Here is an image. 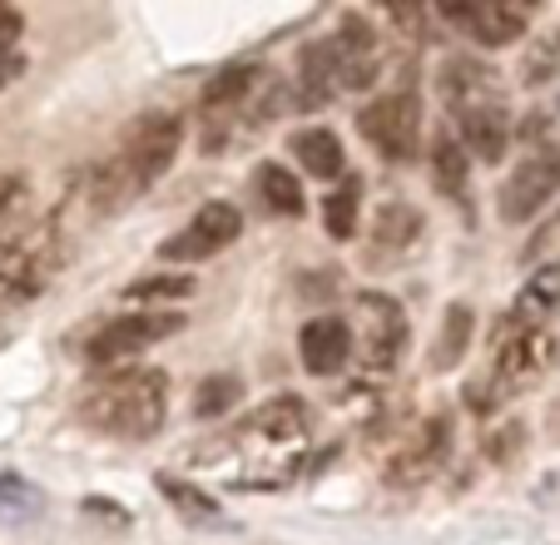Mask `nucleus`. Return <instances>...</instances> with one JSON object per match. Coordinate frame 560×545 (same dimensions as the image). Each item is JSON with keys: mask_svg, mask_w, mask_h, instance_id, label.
<instances>
[{"mask_svg": "<svg viewBox=\"0 0 560 545\" xmlns=\"http://www.w3.org/2000/svg\"><path fill=\"white\" fill-rule=\"evenodd\" d=\"M179 144H184L179 115H170V109H164V115H139L135 125H129L125 144H119V154H109L105 164L90 169V199H95V209L109 213V209L135 204L139 194L174 164Z\"/></svg>", "mask_w": 560, "mask_h": 545, "instance_id": "f257e3e1", "label": "nucleus"}, {"mask_svg": "<svg viewBox=\"0 0 560 545\" xmlns=\"http://www.w3.org/2000/svg\"><path fill=\"white\" fill-rule=\"evenodd\" d=\"M80 417L105 437H125V441H149L164 417H170V378L154 368H129V372H109L80 402Z\"/></svg>", "mask_w": 560, "mask_h": 545, "instance_id": "f03ea898", "label": "nucleus"}, {"mask_svg": "<svg viewBox=\"0 0 560 545\" xmlns=\"http://www.w3.org/2000/svg\"><path fill=\"white\" fill-rule=\"evenodd\" d=\"M358 129L387 164H412L417 149H422V105H417L412 90L382 95L358 115Z\"/></svg>", "mask_w": 560, "mask_h": 545, "instance_id": "7ed1b4c3", "label": "nucleus"}, {"mask_svg": "<svg viewBox=\"0 0 560 545\" xmlns=\"http://www.w3.org/2000/svg\"><path fill=\"white\" fill-rule=\"evenodd\" d=\"M560 357V337L550 327H501L497 333V372L491 387L497 392H521L540 382Z\"/></svg>", "mask_w": 560, "mask_h": 545, "instance_id": "20e7f679", "label": "nucleus"}, {"mask_svg": "<svg viewBox=\"0 0 560 545\" xmlns=\"http://www.w3.org/2000/svg\"><path fill=\"white\" fill-rule=\"evenodd\" d=\"M184 317L179 313H139V317H115V323H105L95 337L85 343V362L90 368H119L125 357L144 352V347H154L159 337L179 333Z\"/></svg>", "mask_w": 560, "mask_h": 545, "instance_id": "39448f33", "label": "nucleus"}, {"mask_svg": "<svg viewBox=\"0 0 560 545\" xmlns=\"http://www.w3.org/2000/svg\"><path fill=\"white\" fill-rule=\"evenodd\" d=\"M556 189H560V154L556 149H540V154L521 159V164L511 169V178L497 194V209L506 223H526L556 199Z\"/></svg>", "mask_w": 560, "mask_h": 545, "instance_id": "423d86ee", "label": "nucleus"}, {"mask_svg": "<svg viewBox=\"0 0 560 545\" xmlns=\"http://www.w3.org/2000/svg\"><path fill=\"white\" fill-rule=\"evenodd\" d=\"M442 21L462 25L476 45L501 50V45H511V40L526 35L530 11L526 5H511V0H452V5H442Z\"/></svg>", "mask_w": 560, "mask_h": 545, "instance_id": "0eeeda50", "label": "nucleus"}, {"mask_svg": "<svg viewBox=\"0 0 560 545\" xmlns=\"http://www.w3.org/2000/svg\"><path fill=\"white\" fill-rule=\"evenodd\" d=\"M244 233V213L233 209V204H203L199 213L189 219V229L174 233L170 243H164V258L170 263H194V258H213V253H223L233 239Z\"/></svg>", "mask_w": 560, "mask_h": 545, "instance_id": "6e6552de", "label": "nucleus"}, {"mask_svg": "<svg viewBox=\"0 0 560 545\" xmlns=\"http://www.w3.org/2000/svg\"><path fill=\"white\" fill-rule=\"evenodd\" d=\"M456 144L466 149V159H481V164H501L511 149V115L501 100H481V105L456 109Z\"/></svg>", "mask_w": 560, "mask_h": 545, "instance_id": "1a4fd4ad", "label": "nucleus"}, {"mask_svg": "<svg viewBox=\"0 0 560 545\" xmlns=\"http://www.w3.org/2000/svg\"><path fill=\"white\" fill-rule=\"evenodd\" d=\"M362 317H368V343H362V357H368L372 372H392V362L402 357L407 347V317L402 308L382 293H362Z\"/></svg>", "mask_w": 560, "mask_h": 545, "instance_id": "9d476101", "label": "nucleus"}, {"mask_svg": "<svg viewBox=\"0 0 560 545\" xmlns=\"http://www.w3.org/2000/svg\"><path fill=\"white\" fill-rule=\"evenodd\" d=\"M377 31H372L362 15H342L332 55H338V84L342 90H368L377 80Z\"/></svg>", "mask_w": 560, "mask_h": 545, "instance_id": "9b49d317", "label": "nucleus"}, {"mask_svg": "<svg viewBox=\"0 0 560 545\" xmlns=\"http://www.w3.org/2000/svg\"><path fill=\"white\" fill-rule=\"evenodd\" d=\"M452 427H446V417H432L422 431H417L412 441H407L397 456H392L387 466V486H417L427 482V476H436V466L446 462V447H452Z\"/></svg>", "mask_w": 560, "mask_h": 545, "instance_id": "f8f14e48", "label": "nucleus"}, {"mask_svg": "<svg viewBox=\"0 0 560 545\" xmlns=\"http://www.w3.org/2000/svg\"><path fill=\"white\" fill-rule=\"evenodd\" d=\"M298 357H303V368L313 378H332V372L348 368V357H352V327L332 313L313 317L303 327V337H298Z\"/></svg>", "mask_w": 560, "mask_h": 545, "instance_id": "ddd939ff", "label": "nucleus"}, {"mask_svg": "<svg viewBox=\"0 0 560 545\" xmlns=\"http://www.w3.org/2000/svg\"><path fill=\"white\" fill-rule=\"evenodd\" d=\"M556 313H560V263H546L540 272L526 278V288H521L506 327H546Z\"/></svg>", "mask_w": 560, "mask_h": 545, "instance_id": "4468645a", "label": "nucleus"}, {"mask_svg": "<svg viewBox=\"0 0 560 545\" xmlns=\"http://www.w3.org/2000/svg\"><path fill=\"white\" fill-rule=\"evenodd\" d=\"M258 90V70L254 65H229V70H219L209 84H203L199 95V109L213 119V125H223V115H238L244 109V100Z\"/></svg>", "mask_w": 560, "mask_h": 545, "instance_id": "2eb2a0df", "label": "nucleus"}, {"mask_svg": "<svg viewBox=\"0 0 560 545\" xmlns=\"http://www.w3.org/2000/svg\"><path fill=\"white\" fill-rule=\"evenodd\" d=\"M491 80H497L491 70H481L476 60H462V55H456V60L442 65V100L452 105V115L466 105H481V100H501Z\"/></svg>", "mask_w": 560, "mask_h": 545, "instance_id": "dca6fc26", "label": "nucleus"}, {"mask_svg": "<svg viewBox=\"0 0 560 545\" xmlns=\"http://www.w3.org/2000/svg\"><path fill=\"white\" fill-rule=\"evenodd\" d=\"M293 159L307 169L313 178H338L342 169H348V159H342V139L332 135V129H298L293 135Z\"/></svg>", "mask_w": 560, "mask_h": 545, "instance_id": "f3484780", "label": "nucleus"}, {"mask_svg": "<svg viewBox=\"0 0 560 545\" xmlns=\"http://www.w3.org/2000/svg\"><path fill=\"white\" fill-rule=\"evenodd\" d=\"M422 239V213L412 204H382L372 223V253H407Z\"/></svg>", "mask_w": 560, "mask_h": 545, "instance_id": "a211bd4d", "label": "nucleus"}, {"mask_svg": "<svg viewBox=\"0 0 560 545\" xmlns=\"http://www.w3.org/2000/svg\"><path fill=\"white\" fill-rule=\"evenodd\" d=\"M298 84H303V105H323L338 90V55H332V40H317L303 50L298 60Z\"/></svg>", "mask_w": 560, "mask_h": 545, "instance_id": "6ab92c4d", "label": "nucleus"}, {"mask_svg": "<svg viewBox=\"0 0 560 545\" xmlns=\"http://www.w3.org/2000/svg\"><path fill=\"white\" fill-rule=\"evenodd\" d=\"M471 337H476L471 308H466V303H452V308H446V317H442V333H436V343H432V372H452L456 362L466 357Z\"/></svg>", "mask_w": 560, "mask_h": 545, "instance_id": "aec40b11", "label": "nucleus"}, {"mask_svg": "<svg viewBox=\"0 0 560 545\" xmlns=\"http://www.w3.org/2000/svg\"><path fill=\"white\" fill-rule=\"evenodd\" d=\"M258 199H264L268 213H283V219H303V209H307L303 184H298V174H288L283 164L258 169Z\"/></svg>", "mask_w": 560, "mask_h": 545, "instance_id": "412c9836", "label": "nucleus"}, {"mask_svg": "<svg viewBox=\"0 0 560 545\" xmlns=\"http://www.w3.org/2000/svg\"><path fill=\"white\" fill-rule=\"evenodd\" d=\"M466 174H471V159H466V149L456 144V139H436L432 144V184L446 194V199L462 204L466 199Z\"/></svg>", "mask_w": 560, "mask_h": 545, "instance_id": "4be33fe9", "label": "nucleus"}, {"mask_svg": "<svg viewBox=\"0 0 560 545\" xmlns=\"http://www.w3.org/2000/svg\"><path fill=\"white\" fill-rule=\"evenodd\" d=\"M248 427L264 431V437H273V441H293V437L307 431V407L298 397H278V402H268V407H258Z\"/></svg>", "mask_w": 560, "mask_h": 545, "instance_id": "5701e85b", "label": "nucleus"}, {"mask_svg": "<svg viewBox=\"0 0 560 545\" xmlns=\"http://www.w3.org/2000/svg\"><path fill=\"white\" fill-rule=\"evenodd\" d=\"M159 496H164V501H170L184 521H219V501H213V496H203L199 486L179 482V476H159Z\"/></svg>", "mask_w": 560, "mask_h": 545, "instance_id": "b1692460", "label": "nucleus"}, {"mask_svg": "<svg viewBox=\"0 0 560 545\" xmlns=\"http://www.w3.org/2000/svg\"><path fill=\"white\" fill-rule=\"evenodd\" d=\"M358 204H362V184H358V178H348L338 194H328V199H323V223H328V233L338 243H348L352 229H358Z\"/></svg>", "mask_w": 560, "mask_h": 545, "instance_id": "393cba45", "label": "nucleus"}, {"mask_svg": "<svg viewBox=\"0 0 560 545\" xmlns=\"http://www.w3.org/2000/svg\"><path fill=\"white\" fill-rule=\"evenodd\" d=\"M238 397H244V382L233 378V372H219V378L199 382V392H194V411H199V417H219V411H229Z\"/></svg>", "mask_w": 560, "mask_h": 545, "instance_id": "a878e982", "label": "nucleus"}, {"mask_svg": "<svg viewBox=\"0 0 560 545\" xmlns=\"http://www.w3.org/2000/svg\"><path fill=\"white\" fill-rule=\"evenodd\" d=\"M194 283L189 278H179V272H154V278H139V283H129L125 298H135V303H149V298H189Z\"/></svg>", "mask_w": 560, "mask_h": 545, "instance_id": "bb28decb", "label": "nucleus"}, {"mask_svg": "<svg viewBox=\"0 0 560 545\" xmlns=\"http://www.w3.org/2000/svg\"><path fill=\"white\" fill-rule=\"evenodd\" d=\"M21 11H11V5H0V45H5V50H11V40L15 35H21Z\"/></svg>", "mask_w": 560, "mask_h": 545, "instance_id": "cd10ccee", "label": "nucleus"}, {"mask_svg": "<svg viewBox=\"0 0 560 545\" xmlns=\"http://www.w3.org/2000/svg\"><path fill=\"white\" fill-rule=\"evenodd\" d=\"M15 74H21V55H15V50H5V45H0V90H5V84H11Z\"/></svg>", "mask_w": 560, "mask_h": 545, "instance_id": "c85d7f7f", "label": "nucleus"}]
</instances>
